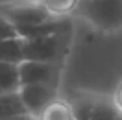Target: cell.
<instances>
[{
  "instance_id": "9",
  "label": "cell",
  "mask_w": 122,
  "mask_h": 120,
  "mask_svg": "<svg viewBox=\"0 0 122 120\" xmlns=\"http://www.w3.org/2000/svg\"><path fill=\"white\" fill-rule=\"evenodd\" d=\"M96 96L91 94H78L69 102L70 113H72V118L74 120H91L92 109L96 105Z\"/></svg>"
},
{
  "instance_id": "7",
  "label": "cell",
  "mask_w": 122,
  "mask_h": 120,
  "mask_svg": "<svg viewBox=\"0 0 122 120\" xmlns=\"http://www.w3.org/2000/svg\"><path fill=\"white\" fill-rule=\"evenodd\" d=\"M19 89H20L19 65L0 61V94H13L19 92Z\"/></svg>"
},
{
  "instance_id": "17",
  "label": "cell",
  "mask_w": 122,
  "mask_h": 120,
  "mask_svg": "<svg viewBox=\"0 0 122 120\" xmlns=\"http://www.w3.org/2000/svg\"><path fill=\"white\" fill-rule=\"evenodd\" d=\"M115 120H122V113L120 111H118V115H117V118H115Z\"/></svg>"
},
{
  "instance_id": "11",
  "label": "cell",
  "mask_w": 122,
  "mask_h": 120,
  "mask_svg": "<svg viewBox=\"0 0 122 120\" xmlns=\"http://www.w3.org/2000/svg\"><path fill=\"white\" fill-rule=\"evenodd\" d=\"M37 120H74L72 118V113L67 102H59V100H54L50 105H46L45 111L37 116Z\"/></svg>"
},
{
  "instance_id": "12",
  "label": "cell",
  "mask_w": 122,
  "mask_h": 120,
  "mask_svg": "<svg viewBox=\"0 0 122 120\" xmlns=\"http://www.w3.org/2000/svg\"><path fill=\"white\" fill-rule=\"evenodd\" d=\"M41 8H45L52 17L56 15H65V13H70L72 9L76 8L78 0H35Z\"/></svg>"
},
{
  "instance_id": "16",
  "label": "cell",
  "mask_w": 122,
  "mask_h": 120,
  "mask_svg": "<svg viewBox=\"0 0 122 120\" xmlns=\"http://www.w3.org/2000/svg\"><path fill=\"white\" fill-rule=\"evenodd\" d=\"M4 120H37V118H33L31 115H17V116H9V118H4Z\"/></svg>"
},
{
  "instance_id": "15",
  "label": "cell",
  "mask_w": 122,
  "mask_h": 120,
  "mask_svg": "<svg viewBox=\"0 0 122 120\" xmlns=\"http://www.w3.org/2000/svg\"><path fill=\"white\" fill-rule=\"evenodd\" d=\"M115 105H117V109L122 113V85L118 87L117 94H115Z\"/></svg>"
},
{
  "instance_id": "3",
  "label": "cell",
  "mask_w": 122,
  "mask_h": 120,
  "mask_svg": "<svg viewBox=\"0 0 122 120\" xmlns=\"http://www.w3.org/2000/svg\"><path fill=\"white\" fill-rule=\"evenodd\" d=\"M65 35L67 33H57V35H48L41 39H31L24 41V61H37V63H50L57 65L61 59V50L65 46Z\"/></svg>"
},
{
  "instance_id": "13",
  "label": "cell",
  "mask_w": 122,
  "mask_h": 120,
  "mask_svg": "<svg viewBox=\"0 0 122 120\" xmlns=\"http://www.w3.org/2000/svg\"><path fill=\"white\" fill-rule=\"evenodd\" d=\"M117 115H118L117 105L111 104V102H107V100L98 98L94 109H92L91 120H115V118H117Z\"/></svg>"
},
{
  "instance_id": "2",
  "label": "cell",
  "mask_w": 122,
  "mask_h": 120,
  "mask_svg": "<svg viewBox=\"0 0 122 120\" xmlns=\"http://www.w3.org/2000/svg\"><path fill=\"white\" fill-rule=\"evenodd\" d=\"M0 15L15 28L24 26H37L48 22L52 17L45 8H41L35 0H15V2H0Z\"/></svg>"
},
{
  "instance_id": "8",
  "label": "cell",
  "mask_w": 122,
  "mask_h": 120,
  "mask_svg": "<svg viewBox=\"0 0 122 120\" xmlns=\"http://www.w3.org/2000/svg\"><path fill=\"white\" fill-rule=\"evenodd\" d=\"M24 41L20 37L8 39L0 43V61L2 63H11V65H20L24 61Z\"/></svg>"
},
{
  "instance_id": "5",
  "label": "cell",
  "mask_w": 122,
  "mask_h": 120,
  "mask_svg": "<svg viewBox=\"0 0 122 120\" xmlns=\"http://www.w3.org/2000/svg\"><path fill=\"white\" fill-rule=\"evenodd\" d=\"M19 80H20V87H24V85H52V87H56L57 65L22 61L19 65Z\"/></svg>"
},
{
  "instance_id": "14",
  "label": "cell",
  "mask_w": 122,
  "mask_h": 120,
  "mask_svg": "<svg viewBox=\"0 0 122 120\" xmlns=\"http://www.w3.org/2000/svg\"><path fill=\"white\" fill-rule=\"evenodd\" d=\"M17 37V30L11 22H8L4 17L0 15V43L8 41V39H15Z\"/></svg>"
},
{
  "instance_id": "1",
  "label": "cell",
  "mask_w": 122,
  "mask_h": 120,
  "mask_svg": "<svg viewBox=\"0 0 122 120\" xmlns=\"http://www.w3.org/2000/svg\"><path fill=\"white\" fill-rule=\"evenodd\" d=\"M74 9L100 31L122 30V0H78Z\"/></svg>"
},
{
  "instance_id": "10",
  "label": "cell",
  "mask_w": 122,
  "mask_h": 120,
  "mask_svg": "<svg viewBox=\"0 0 122 120\" xmlns=\"http://www.w3.org/2000/svg\"><path fill=\"white\" fill-rule=\"evenodd\" d=\"M17 115H28L22 102L19 98V92L13 94H0V120L17 116Z\"/></svg>"
},
{
  "instance_id": "4",
  "label": "cell",
  "mask_w": 122,
  "mask_h": 120,
  "mask_svg": "<svg viewBox=\"0 0 122 120\" xmlns=\"http://www.w3.org/2000/svg\"><path fill=\"white\" fill-rule=\"evenodd\" d=\"M19 98L28 115L37 118L46 105L56 100V87L52 85H24L19 89Z\"/></svg>"
},
{
  "instance_id": "6",
  "label": "cell",
  "mask_w": 122,
  "mask_h": 120,
  "mask_svg": "<svg viewBox=\"0 0 122 120\" xmlns=\"http://www.w3.org/2000/svg\"><path fill=\"white\" fill-rule=\"evenodd\" d=\"M15 30L17 37L24 41H31V39H41L48 35H57V33H70V22L67 19H52L37 26H24V28H15Z\"/></svg>"
}]
</instances>
